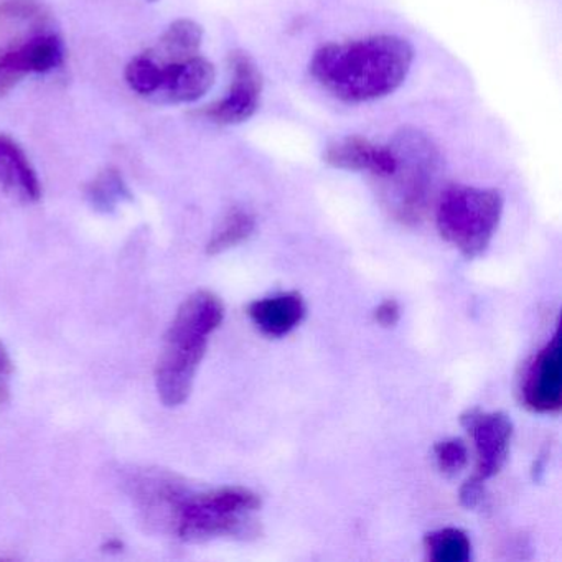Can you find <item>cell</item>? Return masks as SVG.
<instances>
[{"label": "cell", "instance_id": "obj_17", "mask_svg": "<svg viewBox=\"0 0 562 562\" xmlns=\"http://www.w3.org/2000/svg\"><path fill=\"white\" fill-rule=\"evenodd\" d=\"M424 546L427 558L434 562H467L472 555V542L462 529L446 528L429 532Z\"/></svg>", "mask_w": 562, "mask_h": 562}, {"label": "cell", "instance_id": "obj_24", "mask_svg": "<svg viewBox=\"0 0 562 562\" xmlns=\"http://www.w3.org/2000/svg\"><path fill=\"white\" fill-rule=\"evenodd\" d=\"M149 2H157V0H149Z\"/></svg>", "mask_w": 562, "mask_h": 562}, {"label": "cell", "instance_id": "obj_22", "mask_svg": "<svg viewBox=\"0 0 562 562\" xmlns=\"http://www.w3.org/2000/svg\"><path fill=\"white\" fill-rule=\"evenodd\" d=\"M374 322L380 324L381 327H394L400 322L401 308L396 301L387 299V301L381 302L373 312Z\"/></svg>", "mask_w": 562, "mask_h": 562}, {"label": "cell", "instance_id": "obj_14", "mask_svg": "<svg viewBox=\"0 0 562 562\" xmlns=\"http://www.w3.org/2000/svg\"><path fill=\"white\" fill-rule=\"evenodd\" d=\"M202 42V25L190 19H179L167 27L156 47L147 50V54L153 55L160 64L182 61L200 55Z\"/></svg>", "mask_w": 562, "mask_h": 562}, {"label": "cell", "instance_id": "obj_4", "mask_svg": "<svg viewBox=\"0 0 562 562\" xmlns=\"http://www.w3.org/2000/svg\"><path fill=\"white\" fill-rule=\"evenodd\" d=\"M396 167L381 179L384 205L397 222L416 225L426 215L442 173L437 144L423 131L404 127L390 143Z\"/></svg>", "mask_w": 562, "mask_h": 562}, {"label": "cell", "instance_id": "obj_8", "mask_svg": "<svg viewBox=\"0 0 562 562\" xmlns=\"http://www.w3.org/2000/svg\"><path fill=\"white\" fill-rule=\"evenodd\" d=\"M525 406L535 413H558L562 406V340L561 331L536 355L521 387Z\"/></svg>", "mask_w": 562, "mask_h": 562}, {"label": "cell", "instance_id": "obj_20", "mask_svg": "<svg viewBox=\"0 0 562 562\" xmlns=\"http://www.w3.org/2000/svg\"><path fill=\"white\" fill-rule=\"evenodd\" d=\"M2 11L11 18L25 19V21H37L45 24L47 21V11L44 5L34 2V0H11L4 5Z\"/></svg>", "mask_w": 562, "mask_h": 562}, {"label": "cell", "instance_id": "obj_21", "mask_svg": "<svg viewBox=\"0 0 562 562\" xmlns=\"http://www.w3.org/2000/svg\"><path fill=\"white\" fill-rule=\"evenodd\" d=\"M485 499V488H483V480L473 475L472 479L467 480L460 488V503L465 508L475 509L482 505Z\"/></svg>", "mask_w": 562, "mask_h": 562}, {"label": "cell", "instance_id": "obj_19", "mask_svg": "<svg viewBox=\"0 0 562 562\" xmlns=\"http://www.w3.org/2000/svg\"><path fill=\"white\" fill-rule=\"evenodd\" d=\"M437 467L447 476H456L469 462V449L462 439H446L434 447Z\"/></svg>", "mask_w": 562, "mask_h": 562}, {"label": "cell", "instance_id": "obj_1", "mask_svg": "<svg viewBox=\"0 0 562 562\" xmlns=\"http://www.w3.org/2000/svg\"><path fill=\"white\" fill-rule=\"evenodd\" d=\"M414 50L396 35H373L328 44L312 57L308 70L327 93L345 103H368L393 94L409 75Z\"/></svg>", "mask_w": 562, "mask_h": 562}, {"label": "cell", "instance_id": "obj_10", "mask_svg": "<svg viewBox=\"0 0 562 562\" xmlns=\"http://www.w3.org/2000/svg\"><path fill=\"white\" fill-rule=\"evenodd\" d=\"M215 78V67L202 55L182 61L160 64L159 90L153 100L160 104L195 103L212 90Z\"/></svg>", "mask_w": 562, "mask_h": 562}, {"label": "cell", "instance_id": "obj_7", "mask_svg": "<svg viewBox=\"0 0 562 562\" xmlns=\"http://www.w3.org/2000/svg\"><path fill=\"white\" fill-rule=\"evenodd\" d=\"M462 426L475 443L476 473L480 480L492 479L505 465L512 446L513 423L505 413L469 411L462 416Z\"/></svg>", "mask_w": 562, "mask_h": 562}, {"label": "cell", "instance_id": "obj_12", "mask_svg": "<svg viewBox=\"0 0 562 562\" xmlns=\"http://www.w3.org/2000/svg\"><path fill=\"white\" fill-rule=\"evenodd\" d=\"M0 190L21 203H37L42 183L25 150L12 137L0 134Z\"/></svg>", "mask_w": 562, "mask_h": 562}, {"label": "cell", "instance_id": "obj_11", "mask_svg": "<svg viewBox=\"0 0 562 562\" xmlns=\"http://www.w3.org/2000/svg\"><path fill=\"white\" fill-rule=\"evenodd\" d=\"M324 162L340 170L368 172L376 180L386 179L396 167V157L390 144L371 143L360 136L345 137L325 149Z\"/></svg>", "mask_w": 562, "mask_h": 562}, {"label": "cell", "instance_id": "obj_23", "mask_svg": "<svg viewBox=\"0 0 562 562\" xmlns=\"http://www.w3.org/2000/svg\"><path fill=\"white\" fill-rule=\"evenodd\" d=\"M9 368V358L5 355L4 348L0 347V374L5 373Z\"/></svg>", "mask_w": 562, "mask_h": 562}, {"label": "cell", "instance_id": "obj_18", "mask_svg": "<svg viewBox=\"0 0 562 562\" xmlns=\"http://www.w3.org/2000/svg\"><path fill=\"white\" fill-rule=\"evenodd\" d=\"M124 78H126L127 87L134 93L153 100L154 94L159 90L160 64L147 52H144L127 64Z\"/></svg>", "mask_w": 562, "mask_h": 562}, {"label": "cell", "instance_id": "obj_6", "mask_svg": "<svg viewBox=\"0 0 562 562\" xmlns=\"http://www.w3.org/2000/svg\"><path fill=\"white\" fill-rule=\"evenodd\" d=\"M232 83L222 100L200 111L216 126H236L246 123L259 110L262 94V75L258 65L246 52L235 50L228 57Z\"/></svg>", "mask_w": 562, "mask_h": 562}, {"label": "cell", "instance_id": "obj_13", "mask_svg": "<svg viewBox=\"0 0 562 562\" xmlns=\"http://www.w3.org/2000/svg\"><path fill=\"white\" fill-rule=\"evenodd\" d=\"M248 315L262 334L284 337L304 321L305 302L299 292H285L252 302Z\"/></svg>", "mask_w": 562, "mask_h": 562}, {"label": "cell", "instance_id": "obj_16", "mask_svg": "<svg viewBox=\"0 0 562 562\" xmlns=\"http://www.w3.org/2000/svg\"><path fill=\"white\" fill-rule=\"evenodd\" d=\"M255 225V216L251 213L243 209L229 210L206 245V252L210 256L222 255V252L241 245L252 235Z\"/></svg>", "mask_w": 562, "mask_h": 562}, {"label": "cell", "instance_id": "obj_5", "mask_svg": "<svg viewBox=\"0 0 562 562\" xmlns=\"http://www.w3.org/2000/svg\"><path fill=\"white\" fill-rule=\"evenodd\" d=\"M502 215V193L479 187L449 186L436 205L439 235L469 259L486 251Z\"/></svg>", "mask_w": 562, "mask_h": 562}, {"label": "cell", "instance_id": "obj_15", "mask_svg": "<svg viewBox=\"0 0 562 562\" xmlns=\"http://www.w3.org/2000/svg\"><path fill=\"white\" fill-rule=\"evenodd\" d=\"M87 196L91 206L103 213L114 212L120 203L133 199L130 187L124 182L120 170L114 167H108L91 180L87 189Z\"/></svg>", "mask_w": 562, "mask_h": 562}, {"label": "cell", "instance_id": "obj_9", "mask_svg": "<svg viewBox=\"0 0 562 562\" xmlns=\"http://www.w3.org/2000/svg\"><path fill=\"white\" fill-rule=\"evenodd\" d=\"M65 47L57 34H42L0 57V94L27 75L50 74L64 64Z\"/></svg>", "mask_w": 562, "mask_h": 562}, {"label": "cell", "instance_id": "obj_3", "mask_svg": "<svg viewBox=\"0 0 562 562\" xmlns=\"http://www.w3.org/2000/svg\"><path fill=\"white\" fill-rule=\"evenodd\" d=\"M223 318V302L209 291L195 292L180 305L157 361V393L167 407L182 406L189 400L210 335Z\"/></svg>", "mask_w": 562, "mask_h": 562}, {"label": "cell", "instance_id": "obj_2", "mask_svg": "<svg viewBox=\"0 0 562 562\" xmlns=\"http://www.w3.org/2000/svg\"><path fill=\"white\" fill-rule=\"evenodd\" d=\"M154 499L169 515L177 536L187 542L216 538H255L259 526L255 513L261 508L258 493L243 486H223L187 495L169 482L154 488Z\"/></svg>", "mask_w": 562, "mask_h": 562}]
</instances>
